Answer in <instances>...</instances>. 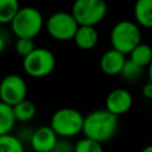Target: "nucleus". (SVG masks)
<instances>
[{"label":"nucleus","instance_id":"f257e3e1","mask_svg":"<svg viewBox=\"0 0 152 152\" xmlns=\"http://www.w3.org/2000/svg\"><path fill=\"white\" fill-rule=\"evenodd\" d=\"M119 127V118L107 109H95L84 116L82 133L84 138L100 144L114 138Z\"/></svg>","mask_w":152,"mask_h":152},{"label":"nucleus","instance_id":"f03ea898","mask_svg":"<svg viewBox=\"0 0 152 152\" xmlns=\"http://www.w3.org/2000/svg\"><path fill=\"white\" fill-rule=\"evenodd\" d=\"M10 25L13 34L17 38L33 39L43 30L44 18L38 8L25 6L20 7Z\"/></svg>","mask_w":152,"mask_h":152},{"label":"nucleus","instance_id":"7ed1b4c3","mask_svg":"<svg viewBox=\"0 0 152 152\" xmlns=\"http://www.w3.org/2000/svg\"><path fill=\"white\" fill-rule=\"evenodd\" d=\"M83 121L84 115L80 110L65 107L57 109L52 114L49 126L52 128L58 138L68 139L82 133Z\"/></svg>","mask_w":152,"mask_h":152},{"label":"nucleus","instance_id":"20e7f679","mask_svg":"<svg viewBox=\"0 0 152 152\" xmlns=\"http://www.w3.org/2000/svg\"><path fill=\"white\" fill-rule=\"evenodd\" d=\"M109 40L112 49L127 55L141 43V31L137 23L120 20L110 30Z\"/></svg>","mask_w":152,"mask_h":152},{"label":"nucleus","instance_id":"39448f33","mask_svg":"<svg viewBox=\"0 0 152 152\" xmlns=\"http://www.w3.org/2000/svg\"><path fill=\"white\" fill-rule=\"evenodd\" d=\"M108 11L106 0H75L70 13L80 26H96Z\"/></svg>","mask_w":152,"mask_h":152},{"label":"nucleus","instance_id":"423d86ee","mask_svg":"<svg viewBox=\"0 0 152 152\" xmlns=\"http://www.w3.org/2000/svg\"><path fill=\"white\" fill-rule=\"evenodd\" d=\"M56 66V57L49 49L36 48L30 55L23 58V69L26 75L33 78L49 76Z\"/></svg>","mask_w":152,"mask_h":152},{"label":"nucleus","instance_id":"0eeeda50","mask_svg":"<svg viewBox=\"0 0 152 152\" xmlns=\"http://www.w3.org/2000/svg\"><path fill=\"white\" fill-rule=\"evenodd\" d=\"M46 31L51 38L58 42L72 40L78 28V24L70 12H55L46 20Z\"/></svg>","mask_w":152,"mask_h":152},{"label":"nucleus","instance_id":"6e6552de","mask_svg":"<svg viewBox=\"0 0 152 152\" xmlns=\"http://www.w3.org/2000/svg\"><path fill=\"white\" fill-rule=\"evenodd\" d=\"M27 95L26 81L18 74H8L0 81V101L13 107Z\"/></svg>","mask_w":152,"mask_h":152},{"label":"nucleus","instance_id":"1a4fd4ad","mask_svg":"<svg viewBox=\"0 0 152 152\" xmlns=\"http://www.w3.org/2000/svg\"><path fill=\"white\" fill-rule=\"evenodd\" d=\"M133 104V97L127 89L116 88L113 89L106 97V108L115 116H120L127 113Z\"/></svg>","mask_w":152,"mask_h":152},{"label":"nucleus","instance_id":"9d476101","mask_svg":"<svg viewBox=\"0 0 152 152\" xmlns=\"http://www.w3.org/2000/svg\"><path fill=\"white\" fill-rule=\"evenodd\" d=\"M58 139L50 126H40L32 132L28 142L34 152H52Z\"/></svg>","mask_w":152,"mask_h":152},{"label":"nucleus","instance_id":"9b49d317","mask_svg":"<svg viewBox=\"0 0 152 152\" xmlns=\"http://www.w3.org/2000/svg\"><path fill=\"white\" fill-rule=\"evenodd\" d=\"M126 61V55L114 49H109L100 58V69L103 74L108 76L120 75Z\"/></svg>","mask_w":152,"mask_h":152},{"label":"nucleus","instance_id":"f8f14e48","mask_svg":"<svg viewBox=\"0 0 152 152\" xmlns=\"http://www.w3.org/2000/svg\"><path fill=\"white\" fill-rule=\"evenodd\" d=\"M72 40L81 50H91L99 42V32L94 26H78Z\"/></svg>","mask_w":152,"mask_h":152},{"label":"nucleus","instance_id":"ddd939ff","mask_svg":"<svg viewBox=\"0 0 152 152\" xmlns=\"http://www.w3.org/2000/svg\"><path fill=\"white\" fill-rule=\"evenodd\" d=\"M133 14L139 26L152 28V0H137Z\"/></svg>","mask_w":152,"mask_h":152},{"label":"nucleus","instance_id":"4468645a","mask_svg":"<svg viewBox=\"0 0 152 152\" xmlns=\"http://www.w3.org/2000/svg\"><path fill=\"white\" fill-rule=\"evenodd\" d=\"M128 55V59L142 69L145 66H148L152 62V48L144 43H140L138 46H135Z\"/></svg>","mask_w":152,"mask_h":152},{"label":"nucleus","instance_id":"2eb2a0df","mask_svg":"<svg viewBox=\"0 0 152 152\" xmlns=\"http://www.w3.org/2000/svg\"><path fill=\"white\" fill-rule=\"evenodd\" d=\"M12 108H13V114H14L17 122L18 121L19 122H28L36 116V113H37L36 104L27 99H25L24 101L19 102L15 106H13Z\"/></svg>","mask_w":152,"mask_h":152},{"label":"nucleus","instance_id":"dca6fc26","mask_svg":"<svg viewBox=\"0 0 152 152\" xmlns=\"http://www.w3.org/2000/svg\"><path fill=\"white\" fill-rule=\"evenodd\" d=\"M13 108L0 101V135L10 134L15 126Z\"/></svg>","mask_w":152,"mask_h":152},{"label":"nucleus","instance_id":"f3484780","mask_svg":"<svg viewBox=\"0 0 152 152\" xmlns=\"http://www.w3.org/2000/svg\"><path fill=\"white\" fill-rule=\"evenodd\" d=\"M19 10V0H0V24H11Z\"/></svg>","mask_w":152,"mask_h":152},{"label":"nucleus","instance_id":"a211bd4d","mask_svg":"<svg viewBox=\"0 0 152 152\" xmlns=\"http://www.w3.org/2000/svg\"><path fill=\"white\" fill-rule=\"evenodd\" d=\"M0 152H25L24 144L19 137L11 133L0 135Z\"/></svg>","mask_w":152,"mask_h":152},{"label":"nucleus","instance_id":"6ab92c4d","mask_svg":"<svg viewBox=\"0 0 152 152\" xmlns=\"http://www.w3.org/2000/svg\"><path fill=\"white\" fill-rule=\"evenodd\" d=\"M120 75L122 76V78H125L128 82H135L141 77L142 68L138 66L132 61L127 59L125 65H124V68H122V70H121V72H120Z\"/></svg>","mask_w":152,"mask_h":152},{"label":"nucleus","instance_id":"aec40b11","mask_svg":"<svg viewBox=\"0 0 152 152\" xmlns=\"http://www.w3.org/2000/svg\"><path fill=\"white\" fill-rule=\"evenodd\" d=\"M74 152H104L102 144L88 138H82L74 145Z\"/></svg>","mask_w":152,"mask_h":152},{"label":"nucleus","instance_id":"412c9836","mask_svg":"<svg viewBox=\"0 0 152 152\" xmlns=\"http://www.w3.org/2000/svg\"><path fill=\"white\" fill-rule=\"evenodd\" d=\"M14 49H15V52H17L19 56H21V57L24 58V57H26L27 55H30V53L36 49V45H34L33 39L18 38L17 42H15Z\"/></svg>","mask_w":152,"mask_h":152},{"label":"nucleus","instance_id":"4be33fe9","mask_svg":"<svg viewBox=\"0 0 152 152\" xmlns=\"http://www.w3.org/2000/svg\"><path fill=\"white\" fill-rule=\"evenodd\" d=\"M52 152H74V145L65 139H58Z\"/></svg>","mask_w":152,"mask_h":152},{"label":"nucleus","instance_id":"5701e85b","mask_svg":"<svg viewBox=\"0 0 152 152\" xmlns=\"http://www.w3.org/2000/svg\"><path fill=\"white\" fill-rule=\"evenodd\" d=\"M141 91H142V96H144L145 99L152 100V83H151V82H147L146 84H144Z\"/></svg>","mask_w":152,"mask_h":152},{"label":"nucleus","instance_id":"b1692460","mask_svg":"<svg viewBox=\"0 0 152 152\" xmlns=\"http://www.w3.org/2000/svg\"><path fill=\"white\" fill-rule=\"evenodd\" d=\"M6 44H7V42H6V37L0 32V55L5 51V49H6Z\"/></svg>","mask_w":152,"mask_h":152},{"label":"nucleus","instance_id":"393cba45","mask_svg":"<svg viewBox=\"0 0 152 152\" xmlns=\"http://www.w3.org/2000/svg\"><path fill=\"white\" fill-rule=\"evenodd\" d=\"M147 68H148V82L152 83V62L150 63V65Z\"/></svg>","mask_w":152,"mask_h":152},{"label":"nucleus","instance_id":"a878e982","mask_svg":"<svg viewBox=\"0 0 152 152\" xmlns=\"http://www.w3.org/2000/svg\"><path fill=\"white\" fill-rule=\"evenodd\" d=\"M141 152H152V145H147V146H145V147L142 148Z\"/></svg>","mask_w":152,"mask_h":152}]
</instances>
